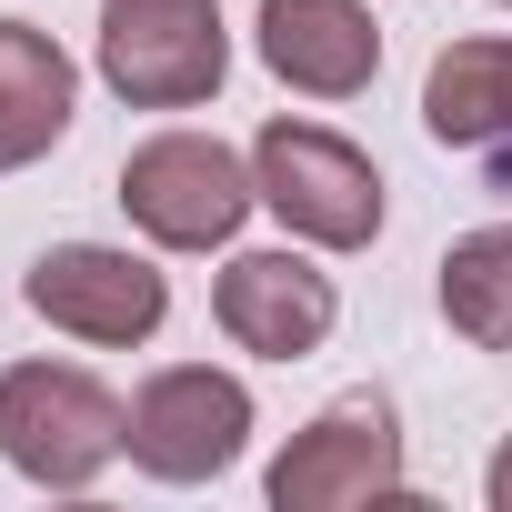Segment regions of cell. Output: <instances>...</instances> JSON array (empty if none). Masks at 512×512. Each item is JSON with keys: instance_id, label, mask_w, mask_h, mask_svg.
Listing matches in <instances>:
<instances>
[{"instance_id": "cell-7", "label": "cell", "mask_w": 512, "mask_h": 512, "mask_svg": "<svg viewBox=\"0 0 512 512\" xmlns=\"http://www.w3.org/2000/svg\"><path fill=\"white\" fill-rule=\"evenodd\" d=\"M21 302H31L51 332H71V342H151L161 312H171V282L141 262V251L51 241L41 262H31V282H21Z\"/></svg>"}, {"instance_id": "cell-11", "label": "cell", "mask_w": 512, "mask_h": 512, "mask_svg": "<svg viewBox=\"0 0 512 512\" xmlns=\"http://www.w3.org/2000/svg\"><path fill=\"white\" fill-rule=\"evenodd\" d=\"M81 111V71L51 31L0 21V171H31Z\"/></svg>"}, {"instance_id": "cell-13", "label": "cell", "mask_w": 512, "mask_h": 512, "mask_svg": "<svg viewBox=\"0 0 512 512\" xmlns=\"http://www.w3.org/2000/svg\"><path fill=\"white\" fill-rule=\"evenodd\" d=\"M492 512H512V442L492 452Z\"/></svg>"}, {"instance_id": "cell-2", "label": "cell", "mask_w": 512, "mask_h": 512, "mask_svg": "<svg viewBox=\"0 0 512 512\" xmlns=\"http://www.w3.org/2000/svg\"><path fill=\"white\" fill-rule=\"evenodd\" d=\"M251 201H262V181H251V161L221 131H151L121 161V211L161 251H221L251 221Z\"/></svg>"}, {"instance_id": "cell-8", "label": "cell", "mask_w": 512, "mask_h": 512, "mask_svg": "<svg viewBox=\"0 0 512 512\" xmlns=\"http://www.w3.org/2000/svg\"><path fill=\"white\" fill-rule=\"evenodd\" d=\"M211 322L241 352H262V362H302V352L332 342L342 292H332V272L302 262V251H241V262L211 282Z\"/></svg>"}, {"instance_id": "cell-9", "label": "cell", "mask_w": 512, "mask_h": 512, "mask_svg": "<svg viewBox=\"0 0 512 512\" xmlns=\"http://www.w3.org/2000/svg\"><path fill=\"white\" fill-rule=\"evenodd\" d=\"M262 61L272 81H292L302 101H352L382 71V31L362 0H262Z\"/></svg>"}, {"instance_id": "cell-6", "label": "cell", "mask_w": 512, "mask_h": 512, "mask_svg": "<svg viewBox=\"0 0 512 512\" xmlns=\"http://www.w3.org/2000/svg\"><path fill=\"white\" fill-rule=\"evenodd\" d=\"M372 492H402V422H392L382 392H342L272 462V502L282 512H352Z\"/></svg>"}, {"instance_id": "cell-14", "label": "cell", "mask_w": 512, "mask_h": 512, "mask_svg": "<svg viewBox=\"0 0 512 512\" xmlns=\"http://www.w3.org/2000/svg\"><path fill=\"white\" fill-rule=\"evenodd\" d=\"M502 11H512V0H502Z\"/></svg>"}, {"instance_id": "cell-10", "label": "cell", "mask_w": 512, "mask_h": 512, "mask_svg": "<svg viewBox=\"0 0 512 512\" xmlns=\"http://www.w3.org/2000/svg\"><path fill=\"white\" fill-rule=\"evenodd\" d=\"M422 131L512 181V41H452L422 81Z\"/></svg>"}, {"instance_id": "cell-1", "label": "cell", "mask_w": 512, "mask_h": 512, "mask_svg": "<svg viewBox=\"0 0 512 512\" xmlns=\"http://www.w3.org/2000/svg\"><path fill=\"white\" fill-rule=\"evenodd\" d=\"M111 452H131V412L71 372V362H11L0 372V462L41 492H91L111 472Z\"/></svg>"}, {"instance_id": "cell-3", "label": "cell", "mask_w": 512, "mask_h": 512, "mask_svg": "<svg viewBox=\"0 0 512 512\" xmlns=\"http://www.w3.org/2000/svg\"><path fill=\"white\" fill-rule=\"evenodd\" d=\"M251 181H262V211H282L292 241H322V251H362L382 231V171L322 131V121H262V141H251Z\"/></svg>"}, {"instance_id": "cell-12", "label": "cell", "mask_w": 512, "mask_h": 512, "mask_svg": "<svg viewBox=\"0 0 512 512\" xmlns=\"http://www.w3.org/2000/svg\"><path fill=\"white\" fill-rule=\"evenodd\" d=\"M442 322L472 352H512V221H482L442 251Z\"/></svg>"}, {"instance_id": "cell-5", "label": "cell", "mask_w": 512, "mask_h": 512, "mask_svg": "<svg viewBox=\"0 0 512 512\" xmlns=\"http://www.w3.org/2000/svg\"><path fill=\"white\" fill-rule=\"evenodd\" d=\"M251 442V382L211 362H171L131 392V462L151 482H211Z\"/></svg>"}, {"instance_id": "cell-4", "label": "cell", "mask_w": 512, "mask_h": 512, "mask_svg": "<svg viewBox=\"0 0 512 512\" xmlns=\"http://www.w3.org/2000/svg\"><path fill=\"white\" fill-rule=\"evenodd\" d=\"M101 81L131 111H191L231 81V31L211 0H111L101 11Z\"/></svg>"}]
</instances>
